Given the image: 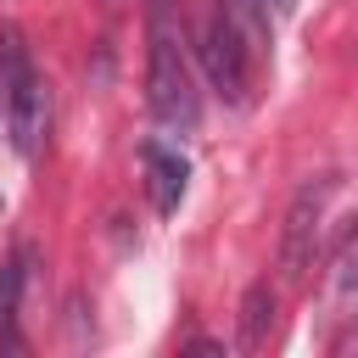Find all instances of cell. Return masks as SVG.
Returning <instances> with one entry per match:
<instances>
[{"label":"cell","mask_w":358,"mask_h":358,"mask_svg":"<svg viewBox=\"0 0 358 358\" xmlns=\"http://www.w3.org/2000/svg\"><path fill=\"white\" fill-rule=\"evenodd\" d=\"M257 6H263V11H280V17L291 11V0H257Z\"/></svg>","instance_id":"cell-9"},{"label":"cell","mask_w":358,"mask_h":358,"mask_svg":"<svg viewBox=\"0 0 358 358\" xmlns=\"http://www.w3.org/2000/svg\"><path fill=\"white\" fill-rule=\"evenodd\" d=\"M0 101H6L11 145L22 157H34L45 145V129H50V95H45V78L34 73L17 28H0Z\"/></svg>","instance_id":"cell-2"},{"label":"cell","mask_w":358,"mask_h":358,"mask_svg":"<svg viewBox=\"0 0 358 358\" xmlns=\"http://www.w3.org/2000/svg\"><path fill=\"white\" fill-rule=\"evenodd\" d=\"M330 190H336V179H308V185H296V196L285 207V229H280V280L285 285H308V274L319 268Z\"/></svg>","instance_id":"cell-3"},{"label":"cell","mask_w":358,"mask_h":358,"mask_svg":"<svg viewBox=\"0 0 358 358\" xmlns=\"http://www.w3.org/2000/svg\"><path fill=\"white\" fill-rule=\"evenodd\" d=\"M140 168H145V196H151V207H157L162 218L179 213V201H185V179H190L185 157H179L173 145H162V140H145Z\"/></svg>","instance_id":"cell-5"},{"label":"cell","mask_w":358,"mask_h":358,"mask_svg":"<svg viewBox=\"0 0 358 358\" xmlns=\"http://www.w3.org/2000/svg\"><path fill=\"white\" fill-rule=\"evenodd\" d=\"M145 101L162 129H196V84L179 39V0H151V50H145Z\"/></svg>","instance_id":"cell-1"},{"label":"cell","mask_w":358,"mask_h":358,"mask_svg":"<svg viewBox=\"0 0 358 358\" xmlns=\"http://www.w3.org/2000/svg\"><path fill=\"white\" fill-rule=\"evenodd\" d=\"M268 324H274V285L257 280V285L241 296V347H263Z\"/></svg>","instance_id":"cell-6"},{"label":"cell","mask_w":358,"mask_h":358,"mask_svg":"<svg viewBox=\"0 0 358 358\" xmlns=\"http://www.w3.org/2000/svg\"><path fill=\"white\" fill-rule=\"evenodd\" d=\"M201 67H207V78H213V90L224 95V101H246V90H252V50H246V39L213 11L207 17V28H201Z\"/></svg>","instance_id":"cell-4"},{"label":"cell","mask_w":358,"mask_h":358,"mask_svg":"<svg viewBox=\"0 0 358 358\" xmlns=\"http://www.w3.org/2000/svg\"><path fill=\"white\" fill-rule=\"evenodd\" d=\"M22 263H28V252H22V257H11V263H0V336H11V319H17V296H22Z\"/></svg>","instance_id":"cell-8"},{"label":"cell","mask_w":358,"mask_h":358,"mask_svg":"<svg viewBox=\"0 0 358 358\" xmlns=\"http://www.w3.org/2000/svg\"><path fill=\"white\" fill-rule=\"evenodd\" d=\"M218 17L246 39V50H252V56H263V50H268V45H263V39H268V11H263L257 0H218Z\"/></svg>","instance_id":"cell-7"}]
</instances>
